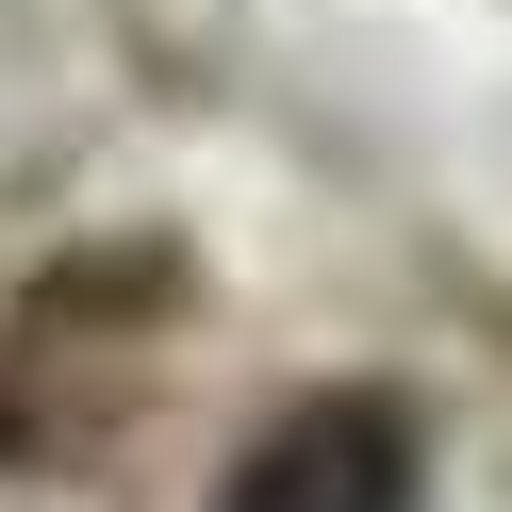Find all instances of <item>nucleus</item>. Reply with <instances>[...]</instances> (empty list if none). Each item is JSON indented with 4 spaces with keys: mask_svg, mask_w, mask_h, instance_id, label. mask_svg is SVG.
I'll return each instance as SVG.
<instances>
[{
    "mask_svg": "<svg viewBox=\"0 0 512 512\" xmlns=\"http://www.w3.org/2000/svg\"><path fill=\"white\" fill-rule=\"evenodd\" d=\"M215 512H413V413L397 397H298L232 463Z\"/></svg>",
    "mask_w": 512,
    "mask_h": 512,
    "instance_id": "1",
    "label": "nucleus"
}]
</instances>
